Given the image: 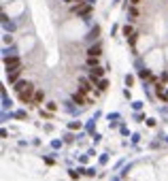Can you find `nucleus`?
I'll return each instance as SVG.
<instances>
[{"label": "nucleus", "instance_id": "f257e3e1", "mask_svg": "<svg viewBox=\"0 0 168 181\" xmlns=\"http://www.w3.org/2000/svg\"><path fill=\"white\" fill-rule=\"evenodd\" d=\"M17 92H19L21 102H30L32 100V94H34V85H32V83H19L17 85Z\"/></svg>", "mask_w": 168, "mask_h": 181}, {"label": "nucleus", "instance_id": "f03ea898", "mask_svg": "<svg viewBox=\"0 0 168 181\" xmlns=\"http://www.w3.org/2000/svg\"><path fill=\"white\" fill-rule=\"evenodd\" d=\"M4 66H7V70H15V68H19V58H7Z\"/></svg>", "mask_w": 168, "mask_h": 181}, {"label": "nucleus", "instance_id": "7ed1b4c3", "mask_svg": "<svg viewBox=\"0 0 168 181\" xmlns=\"http://www.w3.org/2000/svg\"><path fill=\"white\" fill-rule=\"evenodd\" d=\"M17 77H19V68H15V70H11V73H9V81L13 83V81L17 79Z\"/></svg>", "mask_w": 168, "mask_h": 181}, {"label": "nucleus", "instance_id": "20e7f679", "mask_svg": "<svg viewBox=\"0 0 168 181\" xmlns=\"http://www.w3.org/2000/svg\"><path fill=\"white\" fill-rule=\"evenodd\" d=\"M91 90V85H89V81H85V79H81V92H89Z\"/></svg>", "mask_w": 168, "mask_h": 181}, {"label": "nucleus", "instance_id": "39448f33", "mask_svg": "<svg viewBox=\"0 0 168 181\" xmlns=\"http://www.w3.org/2000/svg\"><path fill=\"white\" fill-rule=\"evenodd\" d=\"M89 56H94V58L100 56V47H91V49H89Z\"/></svg>", "mask_w": 168, "mask_h": 181}, {"label": "nucleus", "instance_id": "423d86ee", "mask_svg": "<svg viewBox=\"0 0 168 181\" xmlns=\"http://www.w3.org/2000/svg\"><path fill=\"white\" fill-rule=\"evenodd\" d=\"M96 77H102V70H100V68H94V70H91V79H96Z\"/></svg>", "mask_w": 168, "mask_h": 181}, {"label": "nucleus", "instance_id": "0eeeda50", "mask_svg": "<svg viewBox=\"0 0 168 181\" xmlns=\"http://www.w3.org/2000/svg\"><path fill=\"white\" fill-rule=\"evenodd\" d=\"M43 96H45L43 92H36V94H34V102H43Z\"/></svg>", "mask_w": 168, "mask_h": 181}]
</instances>
